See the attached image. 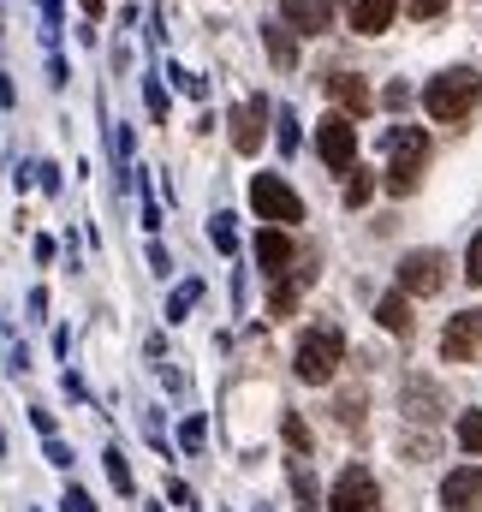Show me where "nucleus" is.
Segmentation results:
<instances>
[{"label":"nucleus","instance_id":"1","mask_svg":"<svg viewBox=\"0 0 482 512\" xmlns=\"http://www.w3.org/2000/svg\"><path fill=\"white\" fill-rule=\"evenodd\" d=\"M340 364H346V334H340L334 322H316V328L298 340V352H292V376L310 382V387H328Z\"/></svg>","mask_w":482,"mask_h":512},{"label":"nucleus","instance_id":"2","mask_svg":"<svg viewBox=\"0 0 482 512\" xmlns=\"http://www.w3.org/2000/svg\"><path fill=\"white\" fill-rule=\"evenodd\" d=\"M477 72L471 66H453V72H441V78H429V90H423V108H429V120H441V126H453V120H465L471 108H477Z\"/></svg>","mask_w":482,"mask_h":512},{"label":"nucleus","instance_id":"3","mask_svg":"<svg viewBox=\"0 0 482 512\" xmlns=\"http://www.w3.org/2000/svg\"><path fill=\"white\" fill-rule=\"evenodd\" d=\"M387 149H393V161H387V191H393V197H411L417 179H423V161H429V131H417V126L393 131Z\"/></svg>","mask_w":482,"mask_h":512},{"label":"nucleus","instance_id":"4","mask_svg":"<svg viewBox=\"0 0 482 512\" xmlns=\"http://www.w3.org/2000/svg\"><path fill=\"white\" fill-rule=\"evenodd\" d=\"M250 209H256L268 227H286V233L304 221V203H298V191H292L280 173H256V179H250Z\"/></svg>","mask_w":482,"mask_h":512},{"label":"nucleus","instance_id":"5","mask_svg":"<svg viewBox=\"0 0 482 512\" xmlns=\"http://www.w3.org/2000/svg\"><path fill=\"white\" fill-rule=\"evenodd\" d=\"M316 155H322L334 173H352V167H358V120L328 114V120L316 126Z\"/></svg>","mask_w":482,"mask_h":512},{"label":"nucleus","instance_id":"6","mask_svg":"<svg viewBox=\"0 0 482 512\" xmlns=\"http://www.w3.org/2000/svg\"><path fill=\"white\" fill-rule=\"evenodd\" d=\"M328 512H381V489H375V477H369L363 465H346L340 483H334V495H328Z\"/></svg>","mask_w":482,"mask_h":512},{"label":"nucleus","instance_id":"7","mask_svg":"<svg viewBox=\"0 0 482 512\" xmlns=\"http://www.w3.org/2000/svg\"><path fill=\"white\" fill-rule=\"evenodd\" d=\"M441 286H447V256L441 251H405V262H399V292L429 298Z\"/></svg>","mask_w":482,"mask_h":512},{"label":"nucleus","instance_id":"8","mask_svg":"<svg viewBox=\"0 0 482 512\" xmlns=\"http://www.w3.org/2000/svg\"><path fill=\"white\" fill-rule=\"evenodd\" d=\"M482 346V310H459L453 322H447V334H441V358L447 364H471Z\"/></svg>","mask_w":482,"mask_h":512},{"label":"nucleus","instance_id":"9","mask_svg":"<svg viewBox=\"0 0 482 512\" xmlns=\"http://www.w3.org/2000/svg\"><path fill=\"white\" fill-rule=\"evenodd\" d=\"M310 280H316V256H310V262L298 256V268H292V274H280V280L268 286V316H274V322H286V316L298 310V298H304V286H310Z\"/></svg>","mask_w":482,"mask_h":512},{"label":"nucleus","instance_id":"10","mask_svg":"<svg viewBox=\"0 0 482 512\" xmlns=\"http://www.w3.org/2000/svg\"><path fill=\"white\" fill-rule=\"evenodd\" d=\"M256 268H262L268 280H280V274L298 268V251H292V233H286V227H262V233H256Z\"/></svg>","mask_w":482,"mask_h":512},{"label":"nucleus","instance_id":"11","mask_svg":"<svg viewBox=\"0 0 482 512\" xmlns=\"http://www.w3.org/2000/svg\"><path fill=\"white\" fill-rule=\"evenodd\" d=\"M227 126H233V149H239V155H256V149H262V131H268V102H262V96L239 102Z\"/></svg>","mask_w":482,"mask_h":512},{"label":"nucleus","instance_id":"12","mask_svg":"<svg viewBox=\"0 0 482 512\" xmlns=\"http://www.w3.org/2000/svg\"><path fill=\"white\" fill-rule=\"evenodd\" d=\"M280 24L298 36H322L334 24V0H280Z\"/></svg>","mask_w":482,"mask_h":512},{"label":"nucleus","instance_id":"13","mask_svg":"<svg viewBox=\"0 0 482 512\" xmlns=\"http://www.w3.org/2000/svg\"><path fill=\"white\" fill-rule=\"evenodd\" d=\"M441 507L447 512H477L482 507V471L477 465H459V471L441 483Z\"/></svg>","mask_w":482,"mask_h":512},{"label":"nucleus","instance_id":"14","mask_svg":"<svg viewBox=\"0 0 482 512\" xmlns=\"http://www.w3.org/2000/svg\"><path fill=\"white\" fill-rule=\"evenodd\" d=\"M328 96L340 102V114H346V120H363V114L375 108L369 84H363V78H352V72H328Z\"/></svg>","mask_w":482,"mask_h":512},{"label":"nucleus","instance_id":"15","mask_svg":"<svg viewBox=\"0 0 482 512\" xmlns=\"http://www.w3.org/2000/svg\"><path fill=\"white\" fill-rule=\"evenodd\" d=\"M393 12H399V0H346V18L358 36H381L393 24Z\"/></svg>","mask_w":482,"mask_h":512},{"label":"nucleus","instance_id":"16","mask_svg":"<svg viewBox=\"0 0 482 512\" xmlns=\"http://www.w3.org/2000/svg\"><path fill=\"white\" fill-rule=\"evenodd\" d=\"M262 48H268V60H274L280 72H292V66H298V42H292V30H286V24H262Z\"/></svg>","mask_w":482,"mask_h":512},{"label":"nucleus","instance_id":"17","mask_svg":"<svg viewBox=\"0 0 482 512\" xmlns=\"http://www.w3.org/2000/svg\"><path fill=\"white\" fill-rule=\"evenodd\" d=\"M375 322H381L387 334H411V304H405V292H387V298L375 304Z\"/></svg>","mask_w":482,"mask_h":512},{"label":"nucleus","instance_id":"18","mask_svg":"<svg viewBox=\"0 0 482 512\" xmlns=\"http://www.w3.org/2000/svg\"><path fill=\"white\" fill-rule=\"evenodd\" d=\"M286 477H292V495H298V512H322V495H316V477H310V465H304V459H292V465H286Z\"/></svg>","mask_w":482,"mask_h":512},{"label":"nucleus","instance_id":"19","mask_svg":"<svg viewBox=\"0 0 482 512\" xmlns=\"http://www.w3.org/2000/svg\"><path fill=\"white\" fill-rule=\"evenodd\" d=\"M197 298H203V280H185V286H179V292H173V298H167V322H185V316H191V304H197Z\"/></svg>","mask_w":482,"mask_h":512},{"label":"nucleus","instance_id":"20","mask_svg":"<svg viewBox=\"0 0 482 512\" xmlns=\"http://www.w3.org/2000/svg\"><path fill=\"white\" fill-rule=\"evenodd\" d=\"M102 459H108V483H114V489H120V495H131V489H137V483H131V465H125V453H120V447H108V453H102Z\"/></svg>","mask_w":482,"mask_h":512},{"label":"nucleus","instance_id":"21","mask_svg":"<svg viewBox=\"0 0 482 512\" xmlns=\"http://www.w3.org/2000/svg\"><path fill=\"white\" fill-rule=\"evenodd\" d=\"M209 239H215V251H221V256H233V251H239V233H233V215H215V221H209Z\"/></svg>","mask_w":482,"mask_h":512},{"label":"nucleus","instance_id":"22","mask_svg":"<svg viewBox=\"0 0 482 512\" xmlns=\"http://www.w3.org/2000/svg\"><path fill=\"white\" fill-rule=\"evenodd\" d=\"M286 447H292V453H298V459H304V453H310V423H304V417H298V411H286Z\"/></svg>","mask_w":482,"mask_h":512},{"label":"nucleus","instance_id":"23","mask_svg":"<svg viewBox=\"0 0 482 512\" xmlns=\"http://www.w3.org/2000/svg\"><path fill=\"white\" fill-rule=\"evenodd\" d=\"M369 197H375V179H369V173H352V179H346V209H363V203H369Z\"/></svg>","mask_w":482,"mask_h":512},{"label":"nucleus","instance_id":"24","mask_svg":"<svg viewBox=\"0 0 482 512\" xmlns=\"http://www.w3.org/2000/svg\"><path fill=\"white\" fill-rule=\"evenodd\" d=\"M459 447L465 453H482V411H465L459 417Z\"/></svg>","mask_w":482,"mask_h":512},{"label":"nucleus","instance_id":"25","mask_svg":"<svg viewBox=\"0 0 482 512\" xmlns=\"http://www.w3.org/2000/svg\"><path fill=\"white\" fill-rule=\"evenodd\" d=\"M143 102H149V120H155V126H167V90H161L155 78H143Z\"/></svg>","mask_w":482,"mask_h":512},{"label":"nucleus","instance_id":"26","mask_svg":"<svg viewBox=\"0 0 482 512\" xmlns=\"http://www.w3.org/2000/svg\"><path fill=\"white\" fill-rule=\"evenodd\" d=\"M203 435H209V423H203V417H185V429H179V447H185V453H203Z\"/></svg>","mask_w":482,"mask_h":512},{"label":"nucleus","instance_id":"27","mask_svg":"<svg viewBox=\"0 0 482 512\" xmlns=\"http://www.w3.org/2000/svg\"><path fill=\"white\" fill-rule=\"evenodd\" d=\"M60 512H96V501H90V495H84V489L72 483V489L60 495Z\"/></svg>","mask_w":482,"mask_h":512},{"label":"nucleus","instance_id":"28","mask_svg":"<svg viewBox=\"0 0 482 512\" xmlns=\"http://www.w3.org/2000/svg\"><path fill=\"white\" fill-rule=\"evenodd\" d=\"M149 268H155L161 280L173 274V256H167V245H161V239H149Z\"/></svg>","mask_w":482,"mask_h":512},{"label":"nucleus","instance_id":"29","mask_svg":"<svg viewBox=\"0 0 482 512\" xmlns=\"http://www.w3.org/2000/svg\"><path fill=\"white\" fill-rule=\"evenodd\" d=\"M173 78H179V90H185V96H197V102L209 96V78H197V72H173Z\"/></svg>","mask_w":482,"mask_h":512},{"label":"nucleus","instance_id":"30","mask_svg":"<svg viewBox=\"0 0 482 512\" xmlns=\"http://www.w3.org/2000/svg\"><path fill=\"white\" fill-rule=\"evenodd\" d=\"M405 12H411V18H441L447 0H405Z\"/></svg>","mask_w":482,"mask_h":512},{"label":"nucleus","instance_id":"31","mask_svg":"<svg viewBox=\"0 0 482 512\" xmlns=\"http://www.w3.org/2000/svg\"><path fill=\"white\" fill-rule=\"evenodd\" d=\"M280 149L298 155V120H292V114H280Z\"/></svg>","mask_w":482,"mask_h":512},{"label":"nucleus","instance_id":"32","mask_svg":"<svg viewBox=\"0 0 482 512\" xmlns=\"http://www.w3.org/2000/svg\"><path fill=\"white\" fill-rule=\"evenodd\" d=\"M340 423H363V393H346L340 399Z\"/></svg>","mask_w":482,"mask_h":512},{"label":"nucleus","instance_id":"33","mask_svg":"<svg viewBox=\"0 0 482 512\" xmlns=\"http://www.w3.org/2000/svg\"><path fill=\"white\" fill-rule=\"evenodd\" d=\"M48 465H54V471H72V447H66V441H48Z\"/></svg>","mask_w":482,"mask_h":512},{"label":"nucleus","instance_id":"34","mask_svg":"<svg viewBox=\"0 0 482 512\" xmlns=\"http://www.w3.org/2000/svg\"><path fill=\"white\" fill-rule=\"evenodd\" d=\"M465 274H471V280L482 286V233L471 239V256H465Z\"/></svg>","mask_w":482,"mask_h":512},{"label":"nucleus","instance_id":"35","mask_svg":"<svg viewBox=\"0 0 482 512\" xmlns=\"http://www.w3.org/2000/svg\"><path fill=\"white\" fill-rule=\"evenodd\" d=\"M381 102H387V108H405V102H411V84H387V96H381Z\"/></svg>","mask_w":482,"mask_h":512},{"label":"nucleus","instance_id":"36","mask_svg":"<svg viewBox=\"0 0 482 512\" xmlns=\"http://www.w3.org/2000/svg\"><path fill=\"white\" fill-rule=\"evenodd\" d=\"M30 423H36V429H42V435L54 441V411H42V405H36V411H30Z\"/></svg>","mask_w":482,"mask_h":512},{"label":"nucleus","instance_id":"37","mask_svg":"<svg viewBox=\"0 0 482 512\" xmlns=\"http://www.w3.org/2000/svg\"><path fill=\"white\" fill-rule=\"evenodd\" d=\"M12 102H18V90H12V78L0 72V108H12Z\"/></svg>","mask_w":482,"mask_h":512}]
</instances>
